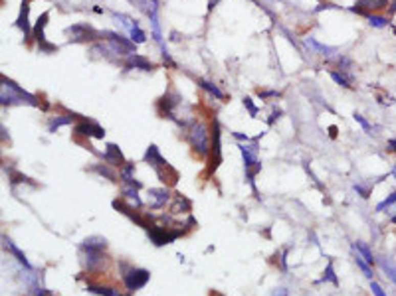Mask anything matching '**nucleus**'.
<instances>
[{
  "instance_id": "f257e3e1",
  "label": "nucleus",
  "mask_w": 396,
  "mask_h": 296,
  "mask_svg": "<svg viewBox=\"0 0 396 296\" xmlns=\"http://www.w3.org/2000/svg\"><path fill=\"white\" fill-rule=\"evenodd\" d=\"M0 81H2V93H0V99H2V105H16V103H28L32 107H38V99L30 95V93H26L24 89L20 87V85H16L14 81H10V79H6L4 75L0 77Z\"/></svg>"
},
{
  "instance_id": "f03ea898",
  "label": "nucleus",
  "mask_w": 396,
  "mask_h": 296,
  "mask_svg": "<svg viewBox=\"0 0 396 296\" xmlns=\"http://www.w3.org/2000/svg\"><path fill=\"white\" fill-rule=\"evenodd\" d=\"M188 133H186V138L190 142V146L196 150L200 156H208L210 154V144H208V129L204 122L200 120H190L188 122Z\"/></svg>"
},
{
  "instance_id": "7ed1b4c3",
  "label": "nucleus",
  "mask_w": 396,
  "mask_h": 296,
  "mask_svg": "<svg viewBox=\"0 0 396 296\" xmlns=\"http://www.w3.org/2000/svg\"><path fill=\"white\" fill-rule=\"evenodd\" d=\"M147 233H149V239H151L157 247L168 245V243L177 241L179 237L183 235L181 229H172V227H167V229H165V227H161V225H151V227L147 229Z\"/></svg>"
},
{
  "instance_id": "20e7f679",
  "label": "nucleus",
  "mask_w": 396,
  "mask_h": 296,
  "mask_svg": "<svg viewBox=\"0 0 396 296\" xmlns=\"http://www.w3.org/2000/svg\"><path fill=\"white\" fill-rule=\"evenodd\" d=\"M151 279V273L147 268H129L125 275H123V282L127 286L129 292H135L139 288H143Z\"/></svg>"
},
{
  "instance_id": "39448f33",
  "label": "nucleus",
  "mask_w": 396,
  "mask_h": 296,
  "mask_svg": "<svg viewBox=\"0 0 396 296\" xmlns=\"http://www.w3.org/2000/svg\"><path fill=\"white\" fill-rule=\"evenodd\" d=\"M65 34L72 36L70 42H92V40L101 38V32H97L90 24H74V26L65 28Z\"/></svg>"
},
{
  "instance_id": "423d86ee",
  "label": "nucleus",
  "mask_w": 396,
  "mask_h": 296,
  "mask_svg": "<svg viewBox=\"0 0 396 296\" xmlns=\"http://www.w3.org/2000/svg\"><path fill=\"white\" fill-rule=\"evenodd\" d=\"M179 103H181V95H179L177 91H167V93L159 99L157 107H159V113H161V115H165V117L177 120V117H174V109L179 107Z\"/></svg>"
},
{
  "instance_id": "0eeeda50",
  "label": "nucleus",
  "mask_w": 396,
  "mask_h": 296,
  "mask_svg": "<svg viewBox=\"0 0 396 296\" xmlns=\"http://www.w3.org/2000/svg\"><path fill=\"white\" fill-rule=\"evenodd\" d=\"M74 133L79 134V136H87V138H103L105 136V129L99 127L95 120L79 118V122L74 127Z\"/></svg>"
},
{
  "instance_id": "6e6552de",
  "label": "nucleus",
  "mask_w": 396,
  "mask_h": 296,
  "mask_svg": "<svg viewBox=\"0 0 396 296\" xmlns=\"http://www.w3.org/2000/svg\"><path fill=\"white\" fill-rule=\"evenodd\" d=\"M210 172L216 170L220 166V160H222V148H220V125L218 120L214 118L212 122V146H210Z\"/></svg>"
},
{
  "instance_id": "1a4fd4ad",
  "label": "nucleus",
  "mask_w": 396,
  "mask_h": 296,
  "mask_svg": "<svg viewBox=\"0 0 396 296\" xmlns=\"http://www.w3.org/2000/svg\"><path fill=\"white\" fill-rule=\"evenodd\" d=\"M390 0H359L350 10L357 12V14L368 16L370 10H382V8H388Z\"/></svg>"
},
{
  "instance_id": "9d476101",
  "label": "nucleus",
  "mask_w": 396,
  "mask_h": 296,
  "mask_svg": "<svg viewBox=\"0 0 396 296\" xmlns=\"http://www.w3.org/2000/svg\"><path fill=\"white\" fill-rule=\"evenodd\" d=\"M28 14H30V0H24L22 2V8H20V14L16 18V26L22 30L24 40L32 38V28H30V22H28Z\"/></svg>"
},
{
  "instance_id": "9b49d317",
  "label": "nucleus",
  "mask_w": 396,
  "mask_h": 296,
  "mask_svg": "<svg viewBox=\"0 0 396 296\" xmlns=\"http://www.w3.org/2000/svg\"><path fill=\"white\" fill-rule=\"evenodd\" d=\"M48 18H50V12H42V14L38 16V20H36V24H34V28H32V38L40 44H46V34H44V30L48 26Z\"/></svg>"
},
{
  "instance_id": "f8f14e48",
  "label": "nucleus",
  "mask_w": 396,
  "mask_h": 296,
  "mask_svg": "<svg viewBox=\"0 0 396 296\" xmlns=\"http://www.w3.org/2000/svg\"><path fill=\"white\" fill-rule=\"evenodd\" d=\"M141 69V71H152L155 69V65H152L151 61L147 58H143V56H139V54H131V56H127V69Z\"/></svg>"
},
{
  "instance_id": "ddd939ff",
  "label": "nucleus",
  "mask_w": 396,
  "mask_h": 296,
  "mask_svg": "<svg viewBox=\"0 0 396 296\" xmlns=\"http://www.w3.org/2000/svg\"><path fill=\"white\" fill-rule=\"evenodd\" d=\"M145 162L151 164L155 170H159V168H163V166H167V160L161 156V152H159V148L151 144V146L147 148V152H145Z\"/></svg>"
},
{
  "instance_id": "4468645a",
  "label": "nucleus",
  "mask_w": 396,
  "mask_h": 296,
  "mask_svg": "<svg viewBox=\"0 0 396 296\" xmlns=\"http://www.w3.org/2000/svg\"><path fill=\"white\" fill-rule=\"evenodd\" d=\"M103 160L111 166H123L125 158H123V152L119 150L117 144H107L105 154H103Z\"/></svg>"
},
{
  "instance_id": "2eb2a0df",
  "label": "nucleus",
  "mask_w": 396,
  "mask_h": 296,
  "mask_svg": "<svg viewBox=\"0 0 396 296\" xmlns=\"http://www.w3.org/2000/svg\"><path fill=\"white\" fill-rule=\"evenodd\" d=\"M107 247V241L103 237H90L81 243V249L83 251H92V253H103Z\"/></svg>"
},
{
  "instance_id": "dca6fc26",
  "label": "nucleus",
  "mask_w": 396,
  "mask_h": 296,
  "mask_svg": "<svg viewBox=\"0 0 396 296\" xmlns=\"http://www.w3.org/2000/svg\"><path fill=\"white\" fill-rule=\"evenodd\" d=\"M2 243H4V249H6V251H10V253H12V255H14V257H16V261H18L20 265H24V266H26V268H30V263H28V259L24 257V253L20 251V249L16 247V245H14V243H12V241H10V239H8V237H2Z\"/></svg>"
},
{
  "instance_id": "f3484780",
  "label": "nucleus",
  "mask_w": 396,
  "mask_h": 296,
  "mask_svg": "<svg viewBox=\"0 0 396 296\" xmlns=\"http://www.w3.org/2000/svg\"><path fill=\"white\" fill-rule=\"evenodd\" d=\"M133 172H135V164H127V166H123L121 172H119V176L121 180L127 184V186H131V188H141V182H137L135 178H133Z\"/></svg>"
},
{
  "instance_id": "a211bd4d",
  "label": "nucleus",
  "mask_w": 396,
  "mask_h": 296,
  "mask_svg": "<svg viewBox=\"0 0 396 296\" xmlns=\"http://www.w3.org/2000/svg\"><path fill=\"white\" fill-rule=\"evenodd\" d=\"M305 45H307V47H313V50H315L319 56H325V58H329V56H335V54H337L335 47L319 44V42H317V40H313V38H307V40H305Z\"/></svg>"
},
{
  "instance_id": "6ab92c4d",
  "label": "nucleus",
  "mask_w": 396,
  "mask_h": 296,
  "mask_svg": "<svg viewBox=\"0 0 396 296\" xmlns=\"http://www.w3.org/2000/svg\"><path fill=\"white\" fill-rule=\"evenodd\" d=\"M76 118H79L77 115H60V117H54L50 127H48V133H56L60 127H65V125H72Z\"/></svg>"
},
{
  "instance_id": "aec40b11",
  "label": "nucleus",
  "mask_w": 396,
  "mask_h": 296,
  "mask_svg": "<svg viewBox=\"0 0 396 296\" xmlns=\"http://www.w3.org/2000/svg\"><path fill=\"white\" fill-rule=\"evenodd\" d=\"M149 193H151V198L155 200V202H152V206H151L152 209L163 207L168 202V198H170V193H168L167 188H161V190H149Z\"/></svg>"
},
{
  "instance_id": "412c9836",
  "label": "nucleus",
  "mask_w": 396,
  "mask_h": 296,
  "mask_svg": "<svg viewBox=\"0 0 396 296\" xmlns=\"http://www.w3.org/2000/svg\"><path fill=\"white\" fill-rule=\"evenodd\" d=\"M381 266H382V270L386 273V277H388V279L396 284V265H394V261H392V259H388V257H382Z\"/></svg>"
},
{
  "instance_id": "4be33fe9",
  "label": "nucleus",
  "mask_w": 396,
  "mask_h": 296,
  "mask_svg": "<svg viewBox=\"0 0 396 296\" xmlns=\"http://www.w3.org/2000/svg\"><path fill=\"white\" fill-rule=\"evenodd\" d=\"M87 292H93V294L99 296H119V292L115 288H111V286H97V284H90Z\"/></svg>"
},
{
  "instance_id": "5701e85b",
  "label": "nucleus",
  "mask_w": 396,
  "mask_h": 296,
  "mask_svg": "<svg viewBox=\"0 0 396 296\" xmlns=\"http://www.w3.org/2000/svg\"><path fill=\"white\" fill-rule=\"evenodd\" d=\"M198 85L204 89V91H208L210 95H214L216 99H224V93L216 87L214 83H210V81H206V79H198Z\"/></svg>"
},
{
  "instance_id": "b1692460",
  "label": "nucleus",
  "mask_w": 396,
  "mask_h": 296,
  "mask_svg": "<svg viewBox=\"0 0 396 296\" xmlns=\"http://www.w3.org/2000/svg\"><path fill=\"white\" fill-rule=\"evenodd\" d=\"M331 79L335 81L337 85H341V87H353L350 83H353V79H350V75H345V73H339V71H331Z\"/></svg>"
},
{
  "instance_id": "393cba45",
  "label": "nucleus",
  "mask_w": 396,
  "mask_h": 296,
  "mask_svg": "<svg viewBox=\"0 0 396 296\" xmlns=\"http://www.w3.org/2000/svg\"><path fill=\"white\" fill-rule=\"evenodd\" d=\"M366 20H368V24H370V26H375V28H386V26L390 24L386 16L368 14V16H366Z\"/></svg>"
},
{
  "instance_id": "a878e982",
  "label": "nucleus",
  "mask_w": 396,
  "mask_h": 296,
  "mask_svg": "<svg viewBox=\"0 0 396 296\" xmlns=\"http://www.w3.org/2000/svg\"><path fill=\"white\" fill-rule=\"evenodd\" d=\"M353 249H355V251H359V253H361V257L365 259V261H366V263H368V265H372V263H375V257H372V253L368 251V249H366V247H365V245H363V243H359V241H357V243H353Z\"/></svg>"
},
{
  "instance_id": "bb28decb",
  "label": "nucleus",
  "mask_w": 396,
  "mask_h": 296,
  "mask_svg": "<svg viewBox=\"0 0 396 296\" xmlns=\"http://www.w3.org/2000/svg\"><path fill=\"white\" fill-rule=\"evenodd\" d=\"M123 195H125L127 200H131V204H133L135 207H141V206H143V202L139 200L137 188H131V186H127V188L123 190Z\"/></svg>"
},
{
  "instance_id": "cd10ccee",
  "label": "nucleus",
  "mask_w": 396,
  "mask_h": 296,
  "mask_svg": "<svg viewBox=\"0 0 396 296\" xmlns=\"http://www.w3.org/2000/svg\"><path fill=\"white\" fill-rule=\"evenodd\" d=\"M129 36H131V40L135 42V44H145V40H147V36H145V32L139 28V24L135 26V28H131L129 30Z\"/></svg>"
},
{
  "instance_id": "c85d7f7f",
  "label": "nucleus",
  "mask_w": 396,
  "mask_h": 296,
  "mask_svg": "<svg viewBox=\"0 0 396 296\" xmlns=\"http://www.w3.org/2000/svg\"><path fill=\"white\" fill-rule=\"evenodd\" d=\"M357 266H359V268H361V270L365 273V277H366V279H370V281H372V277H375V273H372V268L368 266V263H366V261H365V259H363V257H357Z\"/></svg>"
},
{
  "instance_id": "c756f323",
  "label": "nucleus",
  "mask_w": 396,
  "mask_h": 296,
  "mask_svg": "<svg viewBox=\"0 0 396 296\" xmlns=\"http://www.w3.org/2000/svg\"><path fill=\"white\" fill-rule=\"evenodd\" d=\"M321 281L325 282V281H329V282H333V284H339V281H337V277H335V268H333V263H329L327 265V268H325V273H323V279Z\"/></svg>"
},
{
  "instance_id": "7c9ffc66",
  "label": "nucleus",
  "mask_w": 396,
  "mask_h": 296,
  "mask_svg": "<svg viewBox=\"0 0 396 296\" xmlns=\"http://www.w3.org/2000/svg\"><path fill=\"white\" fill-rule=\"evenodd\" d=\"M394 204H396V192H394V193H390V195H388V198H386L384 202H381V204L377 206V211H384L386 207L394 206Z\"/></svg>"
},
{
  "instance_id": "2f4dec72",
  "label": "nucleus",
  "mask_w": 396,
  "mask_h": 296,
  "mask_svg": "<svg viewBox=\"0 0 396 296\" xmlns=\"http://www.w3.org/2000/svg\"><path fill=\"white\" fill-rule=\"evenodd\" d=\"M93 170H95V172H97V174H101V176L109 178V180H111V182H115V174H113V172H111V170H109V168H107V166H101V164H97V166H95V168H93Z\"/></svg>"
},
{
  "instance_id": "473e14b6",
  "label": "nucleus",
  "mask_w": 396,
  "mask_h": 296,
  "mask_svg": "<svg viewBox=\"0 0 396 296\" xmlns=\"http://www.w3.org/2000/svg\"><path fill=\"white\" fill-rule=\"evenodd\" d=\"M58 50H60L58 45H56V44H50V42L38 45V52H40V54H56Z\"/></svg>"
},
{
  "instance_id": "72a5a7b5",
  "label": "nucleus",
  "mask_w": 396,
  "mask_h": 296,
  "mask_svg": "<svg viewBox=\"0 0 396 296\" xmlns=\"http://www.w3.org/2000/svg\"><path fill=\"white\" fill-rule=\"evenodd\" d=\"M244 107L248 109V111H250V117H258L259 109L256 107V105H254V101H252L250 97H244Z\"/></svg>"
},
{
  "instance_id": "f704fd0d",
  "label": "nucleus",
  "mask_w": 396,
  "mask_h": 296,
  "mask_svg": "<svg viewBox=\"0 0 396 296\" xmlns=\"http://www.w3.org/2000/svg\"><path fill=\"white\" fill-rule=\"evenodd\" d=\"M355 192L361 193V198H368V195H370V186H363V184H357V186H355Z\"/></svg>"
},
{
  "instance_id": "c9c22d12",
  "label": "nucleus",
  "mask_w": 396,
  "mask_h": 296,
  "mask_svg": "<svg viewBox=\"0 0 396 296\" xmlns=\"http://www.w3.org/2000/svg\"><path fill=\"white\" fill-rule=\"evenodd\" d=\"M370 290H372V294L375 296H386L384 294V290H382V286L379 284V282H370Z\"/></svg>"
},
{
  "instance_id": "e433bc0d",
  "label": "nucleus",
  "mask_w": 396,
  "mask_h": 296,
  "mask_svg": "<svg viewBox=\"0 0 396 296\" xmlns=\"http://www.w3.org/2000/svg\"><path fill=\"white\" fill-rule=\"evenodd\" d=\"M355 120H357V122H359V125H361L365 131H372V129H370V125H368V122H366V120L361 117V115H355Z\"/></svg>"
},
{
  "instance_id": "4c0bfd02",
  "label": "nucleus",
  "mask_w": 396,
  "mask_h": 296,
  "mask_svg": "<svg viewBox=\"0 0 396 296\" xmlns=\"http://www.w3.org/2000/svg\"><path fill=\"white\" fill-rule=\"evenodd\" d=\"M259 97L261 99H266V97H279V93L277 91H259Z\"/></svg>"
},
{
  "instance_id": "58836bf2",
  "label": "nucleus",
  "mask_w": 396,
  "mask_h": 296,
  "mask_svg": "<svg viewBox=\"0 0 396 296\" xmlns=\"http://www.w3.org/2000/svg\"><path fill=\"white\" fill-rule=\"evenodd\" d=\"M279 115H281V111H279V109H277V111H274V113H272V117L268 118V125H274L275 118H279Z\"/></svg>"
},
{
  "instance_id": "ea45409f",
  "label": "nucleus",
  "mask_w": 396,
  "mask_h": 296,
  "mask_svg": "<svg viewBox=\"0 0 396 296\" xmlns=\"http://www.w3.org/2000/svg\"><path fill=\"white\" fill-rule=\"evenodd\" d=\"M396 14V0H390L388 4V16H394Z\"/></svg>"
},
{
  "instance_id": "a19ab883",
  "label": "nucleus",
  "mask_w": 396,
  "mask_h": 296,
  "mask_svg": "<svg viewBox=\"0 0 396 296\" xmlns=\"http://www.w3.org/2000/svg\"><path fill=\"white\" fill-rule=\"evenodd\" d=\"M327 8H335V6H333V4H327V2H325V4H319V6H317V10H315V12H321V10H327Z\"/></svg>"
},
{
  "instance_id": "79ce46f5",
  "label": "nucleus",
  "mask_w": 396,
  "mask_h": 296,
  "mask_svg": "<svg viewBox=\"0 0 396 296\" xmlns=\"http://www.w3.org/2000/svg\"><path fill=\"white\" fill-rule=\"evenodd\" d=\"M272 296H288V290H285V288H277V290H274V294Z\"/></svg>"
},
{
  "instance_id": "37998d69",
  "label": "nucleus",
  "mask_w": 396,
  "mask_h": 296,
  "mask_svg": "<svg viewBox=\"0 0 396 296\" xmlns=\"http://www.w3.org/2000/svg\"><path fill=\"white\" fill-rule=\"evenodd\" d=\"M234 136H236V138H240V140H246V142H248V140H250V136H248V134H240V133H234Z\"/></svg>"
},
{
  "instance_id": "c03bdc74",
  "label": "nucleus",
  "mask_w": 396,
  "mask_h": 296,
  "mask_svg": "<svg viewBox=\"0 0 396 296\" xmlns=\"http://www.w3.org/2000/svg\"><path fill=\"white\" fill-rule=\"evenodd\" d=\"M388 148H390L392 152H396V138H390V140H388Z\"/></svg>"
},
{
  "instance_id": "a18cd8bd",
  "label": "nucleus",
  "mask_w": 396,
  "mask_h": 296,
  "mask_svg": "<svg viewBox=\"0 0 396 296\" xmlns=\"http://www.w3.org/2000/svg\"><path fill=\"white\" fill-rule=\"evenodd\" d=\"M36 296H52V294L48 292L46 288H38V292H36Z\"/></svg>"
},
{
  "instance_id": "49530a36",
  "label": "nucleus",
  "mask_w": 396,
  "mask_h": 296,
  "mask_svg": "<svg viewBox=\"0 0 396 296\" xmlns=\"http://www.w3.org/2000/svg\"><path fill=\"white\" fill-rule=\"evenodd\" d=\"M218 2H220V0H210V2H208V10H212V8L216 6V4H218Z\"/></svg>"
},
{
  "instance_id": "de8ad7c7",
  "label": "nucleus",
  "mask_w": 396,
  "mask_h": 296,
  "mask_svg": "<svg viewBox=\"0 0 396 296\" xmlns=\"http://www.w3.org/2000/svg\"><path fill=\"white\" fill-rule=\"evenodd\" d=\"M329 134L335 138V136H337V127H329Z\"/></svg>"
},
{
  "instance_id": "09e8293b",
  "label": "nucleus",
  "mask_w": 396,
  "mask_h": 296,
  "mask_svg": "<svg viewBox=\"0 0 396 296\" xmlns=\"http://www.w3.org/2000/svg\"><path fill=\"white\" fill-rule=\"evenodd\" d=\"M210 296H224V294H220V292H214V290H212V292H210Z\"/></svg>"
},
{
  "instance_id": "8fccbe9b",
  "label": "nucleus",
  "mask_w": 396,
  "mask_h": 296,
  "mask_svg": "<svg viewBox=\"0 0 396 296\" xmlns=\"http://www.w3.org/2000/svg\"><path fill=\"white\" fill-rule=\"evenodd\" d=\"M392 174H394V178H396V166L392 168Z\"/></svg>"
},
{
  "instance_id": "3c124183",
  "label": "nucleus",
  "mask_w": 396,
  "mask_h": 296,
  "mask_svg": "<svg viewBox=\"0 0 396 296\" xmlns=\"http://www.w3.org/2000/svg\"><path fill=\"white\" fill-rule=\"evenodd\" d=\"M390 221H392V223H396V215H394V217H392V219H390Z\"/></svg>"
},
{
  "instance_id": "603ef678",
  "label": "nucleus",
  "mask_w": 396,
  "mask_h": 296,
  "mask_svg": "<svg viewBox=\"0 0 396 296\" xmlns=\"http://www.w3.org/2000/svg\"><path fill=\"white\" fill-rule=\"evenodd\" d=\"M119 296H131V294H119Z\"/></svg>"
}]
</instances>
